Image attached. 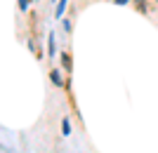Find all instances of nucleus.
<instances>
[{
	"mask_svg": "<svg viewBox=\"0 0 158 153\" xmlns=\"http://www.w3.org/2000/svg\"><path fill=\"white\" fill-rule=\"evenodd\" d=\"M61 66H64L66 68V71H71V57H69V54H61Z\"/></svg>",
	"mask_w": 158,
	"mask_h": 153,
	"instance_id": "f257e3e1",
	"label": "nucleus"
},
{
	"mask_svg": "<svg viewBox=\"0 0 158 153\" xmlns=\"http://www.w3.org/2000/svg\"><path fill=\"white\" fill-rule=\"evenodd\" d=\"M61 132H64V134H69V132H71V123H69V120H61Z\"/></svg>",
	"mask_w": 158,
	"mask_h": 153,
	"instance_id": "f03ea898",
	"label": "nucleus"
},
{
	"mask_svg": "<svg viewBox=\"0 0 158 153\" xmlns=\"http://www.w3.org/2000/svg\"><path fill=\"white\" fill-rule=\"evenodd\" d=\"M50 75H52V83H54V85H61V75H59V71H52Z\"/></svg>",
	"mask_w": 158,
	"mask_h": 153,
	"instance_id": "7ed1b4c3",
	"label": "nucleus"
},
{
	"mask_svg": "<svg viewBox=\"0 0 158 153\" xmlns=\"http://www.w3.org/2000/svg\"><path fill=\"white\" fill-rule=\"evenodd\" d=\"M66 10V0H59V5H57V17H61Z\"/></svg>",
	"mask_w": 158,
	"mask_h": 153,
	"instance_id": "20e7f679",
	"label": "nucleus"
},
{
	"mask_svg": "<svg viewBox=\"0 0 158 153\" xmlns=\"http://www.w3.org/2000/svg\"><path fill=\"white\" fill-rule=\"evenodd\" d=\"M28 7V0H19V10H26Z\"/></svg>",
	"mask_w": 158,
	"mask_h": 153,
	"instance_id": "39448f33",
	"label": "nucleus"
},
{
	"mask_svg": "<svg viewBox=\"0 0 158 153\" xmlns=\"http://www.w3.org/2000/svg\"><path fill=\"white\" fill-rule=\"evenodd\" d=\"M113 2H116V5H127L130 0H113Z\"/></svg>",
	"mask_w": 158,
	"mask_h": 153,
	"instance_id": "423d86ee",
	"label": "nucleus"
},
{
	"mask_svg": "<svg viewBox=\"0 0 158 153\" xmlns=\"http://www.w3.org/2000/svg\"><path fill=\"white\" fill-rule=\"evenodd\" d=\"M156 2H158V0H156Z\"/></svg>",
	"mask_w": 158,
	"mask_h": 153,
	"instance_id": "0eeeda50",
	"label": "nucleus"
}]
</instances>
